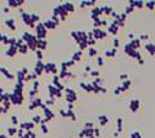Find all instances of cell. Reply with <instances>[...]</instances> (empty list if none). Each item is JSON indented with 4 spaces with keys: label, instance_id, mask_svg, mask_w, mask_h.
Segmentation results:
<instances>
[{
    "label": "cell",
    "instance_id": "cell-3",
    "mask_svg": "<svg viewBox=\"0 0 155 138\" xmlns=\"http://www.w3.org/2000/svg\"><path fill=\"white\" fill-rule=\"evenodd\" d=\"M1 111H4V108L1 107V103H0V112H1Z\"/></svg>",
    "mask_w": 155,
    "mask_h": 138
},
{
    "label": "cell",
    "instance_id": "cell-1",
    "mask_svg": "<svg viewBox=\"0 0 155 138\" xmlns=\"http://www.w3.org/2000/svg\"><path fill=\"white\" fill-rule=\"evenodd\" d=\"M7 54H8V56H13V54H14V48L10 47V48L7 50Z\"/></svg>",
    "mask_w": 155,
    "mask_h": 138
},
{
    "label": "cell",
    "instance_id": "cell-2",
    "mask_svg": "<svg viewBox=\"0 0 155 138\" xmlns=\"http://www.w3.org/2000/svg\"><path fill=\"white\" fill-rule=\"evenodd\" d=\"M7 25L10 26L12 29H14V23H13V19H7Z\"/></svg>",
    "mask_w": 155,
    "mask_h": 138
}]
</instances>
